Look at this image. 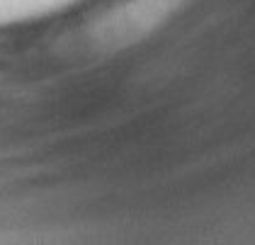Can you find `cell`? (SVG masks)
<instances>
[{"mask_svg": "<svg viewBox=\"0 0 255 245\" xmlns=\"http://www.w3.org/2000/svg\"><path fill=\"white\" fill-rule=\"evenodd\" d=\"M175 0H131L119 12L102 22V44H122V39H134L143 32V27L156 24L163 17L165 7H170Z\"/></svg>", "mask_w": 255, "mask_h": 245, "instance_id": "obj_1", "label": "cell"}]
</instances>
